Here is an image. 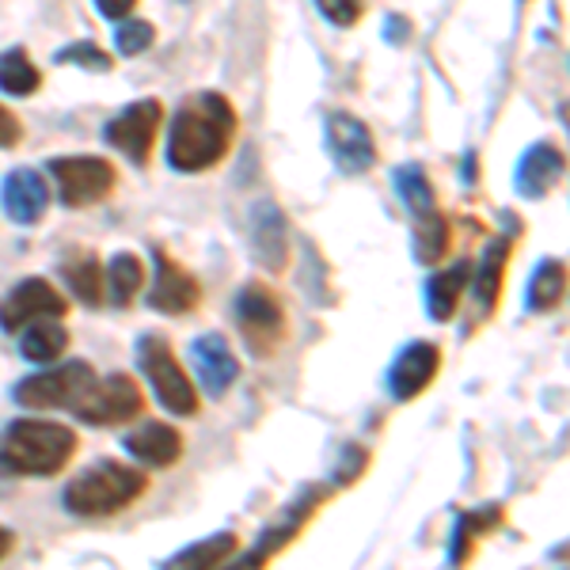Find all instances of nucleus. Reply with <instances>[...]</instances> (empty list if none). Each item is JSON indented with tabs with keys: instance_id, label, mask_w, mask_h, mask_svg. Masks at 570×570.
<instances>
[{
	"instance_id": "0eeeda50",
	"label": "nucleus",
	"mask_w": 570,
	"mask_h": 570,
	"mask_svg": "<svg viewBox=\"0 0 570 570\" xmlns=\"http://www.w3.org/2000/svg\"><path fill=\"white\" fill-rule=\"evenodd\" d=\"M50 176L58 183V198L69 209H88L96 202H107L118 187L115 164L104 156H53Z\"/></svg>"
},
{
	"instance_id": "bb28decb",
	"label": "nucleus",
	"mask_w": 570,
	"mask_h": 570,
	"mask_svg": "<svg viewBox=\"0 0 570 570\" xmlns=\"http://www.w3.org/2000/svg\"><path fill=\"white\" fill-rule=\"evenodd\" d=\"M563 297H567V263L544 259L529 278L525 305H529V312H551V308L563 305Z\"/></svg>"
},
{
	"instance_id": "1a4fd4ad",
	"label": "nucleus",
	"mask_w": 570,
	"mask_h": 570,
	"mask_svg": "<svg viewBox=\"0 0 570 570\" xmlns=\"http://www.w3.org/2000/svg\"><path fill=\"white\" fill-rule=\"evenodd\" d=\"M91 381H96V373H91L88 362H66V365H58V370L23 376L12 389V400L31 411H61V407H72Z\"/></svg>"
},
{
	"instance_id": "9d476101",
	"label": "nucleus",
	"mask_w": 570,
	"mask_h": 570,
	"mask_svg": "<svg viewBox=\"0 0 570 570\" xmlns=\"http://www.w3.org/2000/svg\"><path fill=\"white\" fill-rule=\"evenodd\" d=\"M160 122H164L160 99H137V104L122 107L115 118H110V122L104 126V137H107V145H115L122 156H130V164L145 168V164L153 160Z\"/></svg>"
},
{
	"instance_id": "7ed1b4c3",
	"label": "nucleus",
	"mask_w": 570,
	"mask_h": 570,
	"mask_svg": "<svg viewBox=\"0 0 570 570\" xmlns=\"http://www.w3.org/2000/svg\"><path fill=\"white\" fill-rule=\"evenodd\" d=\"M145 491H149V475L141 468L104 456L80 475H72L61 502L72 518H110V513H122L126 505H134Z\"/></svg>"
},
{
	"instance_id": "a211bd4d",
	"label": "nucleus",
	"mask_w": 570,
	"mask_h": 570,
	"mask_svg": "<svg viewBox=\"0 0 570 570\" xmlns=\"http://www.w3.org/2000/svg\"><path fill=\"white\" fill-rule=\"evenodd\" d=\"M563 171H567V153L551 141H537L532 149L518 160V171H513V187L518 195L525 198H548L551 190L563 183Z\"/></svg>"
},
{
	"instance_id": "f3484780",
	"label": "nucleus",
	"mask_w": 570,
	"mask_h": 570,
	"mask_svg": "<svg viewBox=\"0 0 570 570\" xmlns=\"http://www.w3.org/2000/svg\"><path fill=\"white\" fill-rule=\"evenodd\" d=\"M0 206H4L8 220L31 228V225H39L46 217V209H50V187H46V179L39 171L16 168L0 183Z\"/></svg>"
},
{
	"instance_id": "cd10ccee",
	"label": "nucleus",
	"mask_w": 570,
	"mask_h": 570,
	"mask_svg": "<svg viewBox=\"0 0 570 570\" xmlns=\"http://www.w3.org/2000/svg\"><path fill=\"white\" fill-rule=\"evenodd\" d=\"M392 187H395V195H400L403 206L411 209V217H426L438 209L434 183H430L422 164H400V168L392 171Z\"/></svg>"
},
{
	"instance_id": "f03ea898",
	"label": "nucleus",
	"mask_w": 570,
	"mask_h": 570,
	"mask_svg": "<svg viewBox=\"0 0 570 570\" xmlns=\"http://www.w3.org/2000/svg\"><path fill=\"white\" fill-rule=\"evenodd\" d=\"M77 434L50 419H16L0 434V468L12 475H58L77 456Z\"/></svg>"
},
{
	"instance_id": "4468645a",
	"label": "nucleus",
	"mask_w": 570,
	"mask_h": 570,
	"mask_svg": "<svg viewBox=\"0 0 570 570\" xmlns=\"http://www.w3.org/2000/svg\"><path fill=\"white\" fill-rule=\"evenodd\" d=\"M438 370H441V346L438 343H426V338L407 343L400 354H395V362L389 370L392 400H400V403L419 400V395L438 381Z\"/></svg>"
},
{
	"instance_id": "c756f323",
	"label": "nucleus",
	"mask_w": 570,
	"mask_h": 570,
	"mask_svg": "<svg viewBox=\"0 0 570 570\" xmlns=\"http://www.w3.org/2000/svg\"><path fill=\"white\" fill-rule=\"evenodd\" d=\"M39 88H42V72L27 58L23 46H12V50L0 53V91H4V96L23 99V96H35Z\"/></svg>"
},
{
	"instance_id": "6e6552de",
	"label": "nucleus",
	"mask_w": 570,
	"mask_h": 570,
	"mask_svg": "<svg viewBox=\"0 0 570 570\" xmlns=\"http://www.w3.org/2000/svg\"><path fill=\"white\" fill-rule=\"evenodd\" d=\"M72 411L88 426H122V422H130L145 411V395L137 389L134 376L110 373L104 381L96 376L85 389V395L72 403Z\"/></svg>"
},
{
	"instance_id": "473e14b6",
	"label": "nucleus",
	"mask_w": 570,
	"mask_h": 570,
	"mask_svg": "<svg viewBox=\"0 0 570 570\" xmlns=\"http://www.w3.org/2000/svg\"><path fill=\"white\" fill-rule=\"evenodd\" d=\"M316 8L331 27H354L365 12V0H316Z\"/></svg>"
},
{
	"instance_id": "4c0bfd02",
	"label": "nucleus",
	"mask_w": 570,
	"mask_h": 570,
	"mask_svg": "<svg viewBox=\"0 0 570 570\" xmlns=\"http://www.w3.org/2000/svg\"><path fill=\"white\" fill-rule=\"evenodd\" d=\"M461 176H464L468 183H475V153H468L464 160H461Z\"/></svg>"
},
{
	"instance_id": "c9c22d12",
	"label": "nucleus",
	"mask_w": 570,
	"mask_h": 570,
	"mask_svg": "<svg viewBox=\"0 0 570 570\" xmlns=\"http://www.w3.org/2000/svg\"><path fill=\"white\" fill-rule=\"evenodd\" d=\"M96 8H99V16H107V20L122 23V20H130V12L137 8V0H96Z\"/></svg>"
},
{
	"instance_id": "c85d7f7f",
	"label": "nucleus",
	"mask_w": 570,
	"mask_h": 570,
	"mask_svg": "<svg viewBox=\"0 0 570 570\" xmlns=\"http://www.w3.org/2000/svg\"><path fill=\"white\" fill-rule=\"evenodd\" d=\"M449 244H453V228L441 217V209L415 217V225H411V252H415L419 263H441L449 255Z\"/></svg>"
},
{
	"instance_id": "39448f33",
	"label": "nucleus",
	"mask_w": 570,
	"mask_h": 570,
	"mask_svg": "<svg viewBox=\"0 0 570 570\" xmlns=\"http://www.w3.org/2000/svg\"><path fill=\"white\" fill-rule=\"evenodd\" d=\"M137 365H141V373L149 376L160 407H168L171 415H179V419L198 415L195 381H190V373L179 365V357H176V351H171L168 338H160V335L137 338Z\"/></svg>"
},
{
	"instance_id": "9b49d317",
	"label": "nucleus",
	"mask_w": 570,
	"mask_h": 570,
	"mask_svg": "<svg viewBox=\"0 0 570 570\" xmlns=\"http://www.w3.org/2000/svg\"><path fill=\"white\" fill-rule=\"evenodd\" d=\"M324 134H327L331 160H335V168L343 171V176H365L376 164L373 130L357 115H351V110H331Z\"/></svg>"
},
{
	"instance_id": "f8f14e48",
	"label": "nucleus",
	"mask_w": 570,
	"mask_h": 570,
	"mask_svg": "<svg viewBox=\"0 0 570 570\" xmlns=\"http://www.w3.org/2000/svg\"><path fill=\"white\" fill-rule=\"evenodd\" d=\"M69 308V297L58 289V285H50L46 278H23L20 285H12V289L4 293V301H0V327L4 331H20L27 324H35V320H61Z\"/></svg>"
},
{
	"instance_id": "6ab92c4d",
	"label": "nucleus",
	"mask_w": 570,
	"mask_h": 570,
	"mask_svg": "<svg viewBox=\"0 0 570 570\" xmlns=\"http://www.w3.org/2000/svg\"><path fill=\"white\" fill-rule=\"evenodd\" d=\"M513 240H518V233H505L499 236L491 247H487V255L480 259L472 274V293H475V320H487L494 308H499V297H502V282H505V266H510V255H513Z\"/></svg>"
},
{
	"instance_id": "20e7f679",
	"label": "nucleus",
	"mask_w": 570,
	"mask_h": 570,
	"mask_svg": "<svg viewBox=\"0 0 570 570\" xmlns=\"http://www.w3.org/2000/svg\"><path fill=\"white\" fill-rule=\"evenodd\" d=\"M331 491L335 487L331 483H308V487H301L297 494H293L289 502H285V510L278 513V518L271 521L263 532H259V540H255V548H247L240 559H228L225 570H263L266 563H271L278 551H285L297 540V532L308 525V518L320 510L327 499H331Z\"/></svg>"
},
{
	"instance_id": "2f4dec72",
	"label": "nucleus",
	"mask_w": 570,
	"mask_h": 570,
	"mask_svg": "<svg viewBox=\"0 0 570 570\" xmlns=\"http://www.w3.org/2000/svg\"><path fill=\"white\" fill-rule=\"evenodd\" d=\"M153 42H156V27L149 20H137V16H130V23H118L115 31V50L122 58H141Z\"/></svg>"
},
{
	"instance_id": "a878e982",
	"label": "nucleus",
	"mask_w": 570,
	"mask_h": 570,
	"mask_svg": "<svg viewBox=\"0 0 570 570\" xmlns=\"http://www.w3.org/2000/svg\"><path fill=\"white\" fill-rule=\"evenodd\" d=\"M145 285V266L137 259L134 252H118L110 266L104 271V293L110 297V305L115 308H130L134 297L141 293Z\"/></svg>"
},
{
	"instance_id": "7c9ffc66",
	"label": "nucleus",
	"mask_w": 570,
	"mask_h": 570,
	"mask_svg": "<svg viewBox=\"0 0 570 570\" xmlns=\"http://www.w3.org/2000/svg\"><path fill=\"white\" fill-rule=\"evenodd\" d=\"M53 61H58V66H80L88 72H110V69H115V58H110L107 50H99V42H88V39L61 46V50L53 53Z\"/></svg>"
},
{
	"instance_id": "5701e85b",
	"label": "nucleus",
	"mask_w": 570,
	"mask_h": 570,
	"mask_svg": "<svg viewBox=\"0 0 570 570\" xmlns=\"http://www.w3.org/2000/svg\"><path fill=\"white\" fill-rule=\"evenodd\" d=\"M502 505H483V510H468L456 518V529H453V544H449V563L456 570L468 567V559H472L475 551V540L491 537V532H499L502 525Z\"/></svg>"
},
{
	"instance_id": "4be33fe9",
	"label": "nucleus",
	"mask_w": 570,
	"mask_h": 570,
	"mask_svg": "<svg viewBox=\"0 0 570 570\" xmlns=\"http://www.w3.org/2000/svg\"><path fill=\"white\" fill-rule=\"evenodd\" d=\"M468 282H472V263H468V259L445 266V271H438L434 278L426 282V312H430V320H438V324H449V320L456 316V308H461Z\"/></svg>"
},
{
	"instance_id": "72a5a7b5",
	"label": "nucleus",
	"mask_w": 570,
	"mask_h": 570,
	"mask_svg": "<svg viewBox=\"0 0 570 570\" xmlns=\"http://www.w3.org/2000/svg\"><path fill=\"white\" fill-rule=\"evenodd\" d=\"M343 456L346 461H338V468H335V483L331 487H351L357 475L365 472V464H370V453L365 449H357V445H346L343 449Z\"/></svg>"
},
{
	"instance_id": "aec40b11",
	"label": "nucleus",
	"mask_w": 570,
	"mask_h": 570,
	"mask_svg": "<svg viewBox=\"0 0 570 570\" xmlns=\"http://www.w3.org/2000/svg\"><path fill=\"white\" fill-rule=\"evenodd\" d=\"M122 449L149 468H171L183 456V434L168 422H145L122 438Z\"/></svg>"
},
{
	"instance_id": "dca6fc26",
	"label": "nucleus",
	"mask_w": 570,
	"mask_h": 570,
	"mask_svg": "<svg viewBox=\"0 0 570 570\" xmlns=\"http://www.w3.org/2000/svg\"><path fill=\"white\" fill-rule=\"evenodd\" d=\"M190 370H195L209 400H220L236 384V376H240V362H236L233 346L225 343V335L209 331V335H198L190 343Z\"/></svg>"
},
{
	"instance_id": "f257e3e1",
	"label": "nucleus",
	"mask_w": 570,
	"mask_h": 570,
	"mask_svg": "<svg viewBox=\"0 0 570 570\" xmlns=\"http://www.w3.org/2000/svg\"><path fill=\"white\" fill-rule=\"evenodd\" d=\"M240 134V115L220 91H195L187 96L171 118L168 130V164L183 176H202V171L217 168L236 145Z\"/></svg>"
},
{
	"instance_id": "393cba45",
	"label": "nucleus",
	"mask_w": 570,
	"mask_h": 570,
	"mask_svg": "<svg viewBox=\"0 0 570 570\" xmlns=\"http://www.w3.org/2000/svg\"><path fill=\"white\" fill-rule=\"evenodd\" d=\"M69 346V327L61 324V320H35V324H27L23 338H20V354L27 362L35 365H50L58 362L61 354H66Z\"/></svg>"
},
{
	"instance_id": "ddd939ff",
	"label": "nucleus",
	"mask_w": 570,
	"mask_h": 570,
	"mask_svg": "<svg viewBox=\"0 0 570 570\" xmlns=\"http://www.w3.org/2000/svg\"><path fill=\"white\" fill-rule=\"evenodd\" d=\"M247 240H252V255L263 271L282 274L289 263V220H285L282 206L274 198H259L247 217Z\"/></svg>"
},
{
	"instance_id": "b1692460",
	"label": "nucleus",
	"mask_w": 570,
	"mask_h": 570,
	"mask_svg": "<svg viewBox=\"0 0 570 570\" xmlns=\"http://www.w3.org/2000/svg\"><path fill=\"white\" fill-rule=\"evenodd\" d=\"M236 548H240V537H236V532H214V537L198 540V544H190V548L176 551L171 559H164L160 570H217L236 556Z\"/></svg>"
},
{
	"instance_id": "f704fd0d",
	"label": "nucleus",
	"mask_w": 570,
	"mask_h": 570,
	"mask_svg": "<svg viewBox=\"0 0 570 570\" xmlns=\"http://www.w3.org/2000/svg\"><path fill=\"white\" fill-rule=\"evenodd\" d=\"M23 141V122L8 107H0V149H16Z\"/></svg>"
},
{
	"instance_id": "e433bc0d",
	"label": "nucleus",
	"mask_w": 570,
	"mask_h": 570,
	"mask_svg": "<svg viewBox=\"0 0 570 570\" xmlns=\"http://www.w3.org/2000/svg\"><path fill=\"white\" fill-rule=\"evenodd\" d=\"M411 39V23L403 20V16H389V20H384V42H392V46H403Z\"/></svg>"
},
{
	"instance_id": "2eb2a0df",
	"label": "nucleus",
	"mask_w": 570,
	"mask_h": 570,
	"mask_svg": "<svg viewBox=\"0 0 570 570\" xmlns=\"http://www.w3.org/2000/svg\"><path fill=\"white\" fill-rule=\"evenodd\" d=\"M156 282L149 289V308L164 312V316H187L198 308L202 301V285L187 266H179L168 252L156 247Z\"/></svg>"
},
{
	"instance_id": "412c9836",
	"label": "nucleus",
	"mask_w": 570,
	"mask_h": 570,
	"mask_svg": "<svg viewBox=\"0 0 570 570\" xmlns=\"http://www.w3.org/2000/svg\"><path fill=\"white\" fill-rule=\"evenodd\" d=\"M58 274L66 278L69 293L88 308H99L104 305V263L91 247H69L66 259L58 263Z\"/></svg>"
},
{
	"instance_id": "58836bf2",
	"label": "nucleus",
	"mask_w": 570,
	"mask_h": 570,
	"mask_svg": "<svg viewBox=\"0 0 570 570\" xmlns=\"http://www.w3.org/2000/svg\"><path fill=\"white\" fill-rule=\"evenodd\" d=\"M12 544H16L12 529H4V525H0V559H4V556H8V551H12Z\"/></svg>"
},
{
	"instance_id": "423d86ee",
	"label": "nucleus",
	"mask_w": 570,
	"mask_h": 570,
	"mask_svg": "<svg viewBox=\"0 0 570 570\" xmlns=\"http://www.w3.org/2000/svg\"><path fill=\"white\" fill-rule=\"evenodd\" d=\"M233 316H236V327H240L247 351L255 357L278 354V346L285 343V308L271 285L247 282L233 301Z\"/></svg>"
}]
</instances>
